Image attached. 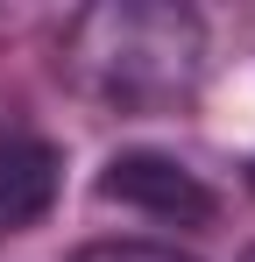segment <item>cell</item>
Masks as SVG:
<instances>
[{
  "label": "cell",
  "mask_w": 255,
  "mask_h": 262,
  "mask_svg": "<svg viewBox=\"0 0 255 262\" xmlns=\"http://www.w3.org/2000/svg\"><path fill=\"white\" fill-rule=\"evenodd\" d=\"M248 191H255V156H248Z\"/></svg>",
  "instance_id": "obj_5"
},
{
  "label": "cell",
  "mask_w": 255,
  "mask_h": 262,
  "mask_svg": "<svg viewBox=\"0 0 255 262\" xmlns=\"http://www.w3.org/2000/svg\"><path fill=\"white\" fill-rule=\"evenodd\" d=\"M64 191V149L42 135H0V234L36 227Z\"/></svg>",
  "instance_id": "obj_3"
},
{
  "label": "cell",
  "mask_w": 255,
  "mask_h": 262,
  "mask_svg": "<svg viewBox=\"0 0 255 262\" xmlns=\"http://www.w3.org/2000/svg\"><path fill=\"white\" fill-rule=\"evenodd\" d=\"M206 21L177 0H99L57 29V78L107 114H177L206 85Z\"/></svg>",
  "instance_id": "obj_1"
},
{
  "label": "cell",
  "mask_w": 255,
  "mask_h": 262,
  "mask_svg": "<svg viewBox=\"0 0 255 262\" xmlns=\"http://www.w3.org/2000/svg\"><path fill=\"white\" fill-rule=\"evenodd\" d=\"M241 262H255V248H248V255H241Z\"/></svg>",
  "instance_id": "obj_6"
},
{
  "label": "cell",
  "mask_w": 255,
  "mask_h": 262,
  "mask_svg": "<svg viewBox=\"0 0 255 262\" xmlns=\"http://www.w3.org/2000/svg\"><path fill=\"white\" fill-rule=\"evenodd\" d=\"M92 191L107 206H128V213L163 220V227H213L220 220V191L192 163L163 156V149H121L107 170L92 177Z\"/></svg>",
  "instance_id": "obj_2"
},
{
  "label": "cell",
  "mask_w": 255,
  "mask_h": 262,
  "mask_svg": "<svg viewBox=\"0 0 255 262\" xmlns=\"http://www.w3.org/2000/svg\"><path fill=\"white\" fill-rule=\"evenodd\" d=\"M71 262H199V255H184L177 241H85Z\"/></svg>",
  "instance_id": "obj_4"
}]
</instances>
